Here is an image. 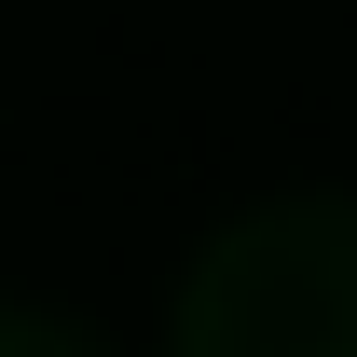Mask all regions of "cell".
I'll return each mask as SVG.
<instances>
[{
	"mask_svg": "<svg viewBox=\"0 0 357 357\" xmlns=\"http://www.w3.org/2000/svg\"><path fill=\"white\" fill-rule=\"evenodd\" d=\"M0 357H14V344H0Z\"/></svg>",
	"mask_w": 357,
	"mask_h": 357,
	"instance_id": "1",
	"label": "cell"
}]
</instances>
